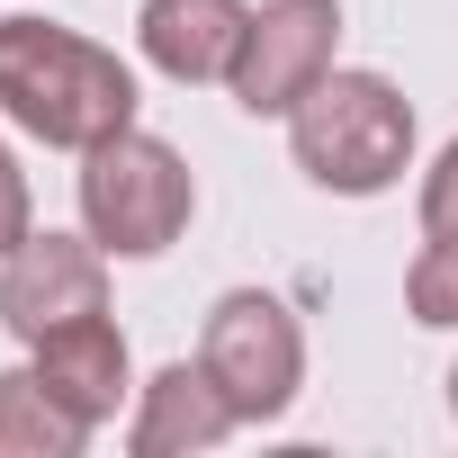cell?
<instances>
[{
	"label": "cell",
	"instance_id": "obj_1",
	"mask_svg": "<svg viewBox=\"0 0 458 458\" xmlns=\"http://www.w3.org/2000/svg\"><path fill=\"white\" fill-rule=\"evenodd\" d=\"M144 108L135 64L64 19H0V117L55 153H90L126 135Z\"/></svg>",
	"mask_w": 458,
	"mask_h": 458
},
{
	"label": "cell",
	"instance_id": "obj_2",
	"mask_svg": "<svg viewBox=\"0 0 458 458\" xmlns=\"http://www.w3.org/2000/svg\"><path fill=\"white\" fill-rule=\"evenodd\" d=\"M288 153L333 198H386L413 171V99L386 72H324L288 108Z\"/></svg>",
	"mask_w": 458,
	"mask_h": 458
},
{
	"label": "cell",
	"instance_id": "obj_3",
	"mask_svg": "<svg viewBox=\"0 0 458 458\" xmlns=\"http://www.w3.org/2000/svg\"><path fill=\"white\" fill-rule=\"evenodd\" d=\"M72 189H81V234L108 261H162L189 234V216H198V180H189L180 144H162L144 126L90 144Z\"/></svg>",
	"mask_w": 458,
	"mask_h": 458
},
{
	"label": "cell",
	"instance_id": "obj_4",
	"mask_svg": "<svg viewBox=\"0 0 458 458\" xmlns=\"http://www.w3.org/2000/svg\"><path fill=\"white\" fill-rule=\"evenodd\" d=\"M198 369L216 377V395L234 404V422H279L306 386V333L288 315V297L270 288H225L207 306L198 333Z\"/></svg>",
	"mask_w": 458,
	"mask_h": 458
},
{
	"label": "cell",
	"instance_id": "obj_5",
	"mask_svg": "<svg viewBox=\"0 0 458 458\" xmlns=\"http://www.w3.org/2000/svg\"><path fill=\"white\" fill-rule=\"evenodd\" d=\"M333 46H342V0H261L225 90L243 117H288L333 72Z\"/></svg>",
	"mask_w": 458,
	"mask_h": 458
},
{
	"label": "cell",
	"instance_id": "obj_6",
	"mask_svg": "<svg viewBox=\"0 0 458 458\" xmlns=\"http://www.w3.org/2000/svg\"><path fill=\"white\" fill-rule=\"evenodd\" d=\"M90 315H108V252L90 234H28L19 252H0V324L28 351Z\"/></svg>",
	"mask_w": 458,
	"mask_h": 458
},
{
	"label": "cell",
	"instance_id": "obj_7",
	"mask_svg": "<svg viewBox=\"0 0 458 458\" xmlns=\"http://www.w3.org/2000/svg\"><path fill=\"white\" fill-rule=\"evenodd\" d=\"M243 28H252L243 0H144V10H135V46H144V64H153L162 81H180V90L234 72Z\"/></svg>",
	"mask_w": 458,
	"mask_h": 458
},
{
	"label": "cell",
	"instance_id": "obj_8",
	"mask_svg": "<svg viewBox=\"0 0 458 458\" xmlns=\"http://www.w3.org/2000/svg\"><path fill=\"white\" fill-rule=\"evenodd\" d=\"M234 431H243V422H234V404L216 395V377H207L198 360H171V369H153V377L135 386L126 449H135V458H198V449L234 440Z\"/></svg>",
	"mask_w": 458,
	"mask_h": 458
},
{
	"label": "cell",
	"instance_id": "obj_9",
	"mask_svg": "<svg viewBox=\"0 0 458 458\" xmlns=\"http://www.w3.org/2000/svg\"><path fill=\"white\" fill-rule=\"evenodd\" d=\"M28 369H37V377L55 386V404H64V413H81L90 431H99V422H117V404L135 395V360H126V333H117L108 315L46 333Z\"/></svg>",
	"mask_w": 458,
	"mask_h": 458
},
{
	"label": "cell",
	"instance_id": "obj_10",
	"mask_svg": "<svg viewBox=\"0 0 458 458\" xmlns=\"http://www.w3.org/2000/svg\"><path fill=\"white\" fill-rule=\"evenodd\" d=\"M90 422L55 404L37 369H0V458H81Z\"/></svg>",
	"mask_w": 458,
	"mask_h": 458
},
{
	"label": "cell",
	"instance_id": "obj_11",
	"mask_svg": "<svg viewBox=\"0 0 458 458\" xmlns=\"http://www.w3.org/2000/svg\"><path fill=\"white\" fill-rule=\"evenodd\" d=\"M404 315L422 333H458V234H422V252L404 270Z\"/></svg>",
	"mask_w": 458,
	"mask_h": 458
},
{
	"label": "cell",
	"instance_id": "obj_12",
	"mask_svg": "<svg viewBox=\"0 0 458 458\" xmlns=\"http://www.w3.org/2000/svg\"><path fill=\"white\" fill-rule=\"evenodd\" d=\"M422 234H458V135H449L440 162L422 171Z\"/></svg>",
	"mask_w": 458,
	"mask_h": 458
},
{
	"label": "cell",
	"instance_id": "obj_13",
	"mask_svg": "<svg viewBox=\"0 0 458 458\" xmlns=\"http://www.w3.org/2000/svg\"><path fill=\"white\" fill-rule=\"evenodd\" d=\"M37 234V207H28V171H19V153L0 144V252H19Z\"/></svg>",
	"mask_w": 458,
	"mask_h": 458
},
{
	"label": "cell",
	"instance_id": "obj_14",
	"mask_svg": "<svg viewBox=\"0 0 458 458\" xmlns=\"http://www.w3.org/2000/svg\"><path fill=\"white\" fill-rule=\"evenodd\" d=\"M449 413H458V360H449Z\"/></svg>",
	"mask_w": 458,
	"mask_h": 458
}]
</instances>
